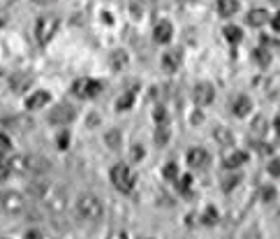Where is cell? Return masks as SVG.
<instances>
[{
	"label": "cell",
	"instance_id": "10",
	"mask_svg": "<svg viewBox=\"0 0 280 239\" xmlns=\"http://www.w3.org/2000/svg\"><path fill=\"white\" fill-rule=\"evenodd\" d=\"M209 151H204V149H190L188 151V165L194 169H201V167H206L209 165Z\"/></svg>",
	"mask_w": 280,
	"mask_h": 239
},
{
	"label": "cell",
	"instance_id": "5",
	"mask_svg": "<svg viewBox=\"0 0 280 239\" xmlns=\"http://www.w3.org/2000/svg\"><path fill=\"white\" fill-rule=\"evenodd\" d=\"M100 91H102V84H100L97 79H88V77L77 79L74 84H72V93H74L77 97H81V100H88V97L100 96Z\"/></svg>",
	"mask_w": 280,
	"mask_h": 239
},
{
	"label": "cell",
	"instance_id": "17",
	"mask_svg": "<svg viewBox=\"0 0 280 239\" xmlns=\"http://www.w3.org/2000/svg\"><path fill=\"white\" fill-rule=\"evenodd\" d=\"M220 17H234L238 12V0H218Z\"/></svg>",
	"mask_w": 280,
	"mask_h": 239
},
{
	"label": "cell",
	"instance_id": "27",
	"mask_svg": "<svg viewBox=\"0 0 280 239\" xmlns=\"http://www.w3.org/2000/svg\"><path fill=\"white\" fill-rule=\"evenodd\" d=\"M162 177L165 179H176L178 177V165H176V163H167L165 169H162Z\"/></svg>",
	"mask_w": 280,
	"mask_h": 239
},
{
	"label": "cell",
	"instance_id": "29",
	"mask_svg": "<svg viewBox=\"0 0 280 239\" xmlns=\"http://www.w3.org/2000/svg\"><path fill=\"white\" fill-rule=\"evenodd\" d=\"M238 184H241V174H232V177H227L225 179V184H222V188H225V191H232V188H237Z\"/></svg>",
	"mask_w": 280,
	"mask_h": 239
},
{
	"label": "cell",
	"instance_id": "16",
	"mask_svg": "<svg viewBox=\"0 0 280 239\" xmlns=\"http://www.w3.org/2000/svg\"><path fill=\"white\" fill-rule=\"evenodd\" d=\"M245 163H248V153L245 151H234V153H229L227 158H225V167L237 169L241 165H245Z\"/></svg>",
	"mask_w": 280,
	"mask_h": 239
},
{
	"label": "cell",
	"instance_id": "39",
	"mask_svg": "<svg viewBox=\"0 0 280 239\" xmlns=\"http://www.w3.org/2000/svg\"><path fill=\"white\" fill-rule=\"evenodd\" d=\"M5 24H7V17H5V12H2V9H0V28L5 26Z\"/></svg>",
	"mask_w": 280,
	"mask_h": 239
},
{
	"label": "cell",
	"instance_id": "24",
	"mask_svg": "<svg viewBox=\"0 0 280 239\" xmlns=\"http://www.w3.org/2000/svg\"><path fill=\"white\" fill-rule=\"evenodd\" d=\"M253 61H257L259 65H269V63H271V53L266 51V49H255V51H253Z\"/></svg>",
	"mask_w": 280,
	"mask_h": 239
},
{
	"label": "cell",
	"instance_id": "38",
	"mask_svg": "<svg viewBox=\"0 0 280 239\" xmlns=\"http://www.w3.org/2000/svg\"><path fill=\"white\" fill-rule=\"evenodd\" d=\"M26 235H28V237H42V232H40V230H28Z\"/></svg>",
	"mask_w": 280,
	"mask_h": 239
},
{
	"label": "cell",
	"instance_id": "25",
	"mask_svg": "<svg viewBox=\"0 0 280 239\" xmlns=\"http://www.w3.org/2000/svg\"><path fill=\"white\" fill-rule=\"evenodd\" d=\"M253 133L257 135V137H264V135H266V119H264V116H257L253 121Z\"/></svg>",
	"mask_w": 280,
	"mask_h": 239
},
{
	"label": "cell",
	"instance_id": "8",
	"mask_svg": "<svg viewBox=\"0 0 280 239\" xmlns=\"http://www.w3.org/2000/svg\"><path fill=\"white\" fill-rule=\"evenodd\" d=\"M74 116H77V112H74V107L70 105H58L56 109H51V114H49V121L56 125H67L70 121H74Z\"/></svg>",
	"mask_w": 280,
	"mask_h": 239
},
{
	"label": "cell",
	"instance_id": "41",
	"mask_svg": "<svg viewBox=\"0 0 280 239\" xmlns=\"http://www.w3.org/2000/svg\"><path fill=\"white\" fill-rule=\"evenodd\" d=\"M33 2H37V5H49V2H53V0H33Z\"/></svg>",
	"mask_w": 280,
	"mask_h": 239
},
{
	"label": "cell",
	"instance_id": "19",
	"mask_svg": "<svg viewBox=\"0 0 280 239\" xmlns=\"http://www.w3.org/2000/svg\"><path fill=\"white\" fill-rule=\"evenodd\" d=\"M132 105H134V93H132V91H128V93H123V96L118 97L116 109H118V112H128V109H132Z\"/></svg>",
	"mask_w": 280,
	"mask_h": 239
},
{
	"label": "cell",
	"instance_id": "15",
	"mask_svg": "<svg viewBox=\"0 0 280 239\" xmlns=\"http://www.w3.org/2000/svg\"><path fill=\"white\" fill-rule=\"evenodd\" d=\"M245 21H248L250 26L259 28V26H264V24L269 21V12H266V9H250L248 17H245Z\"/></svg>",
	"mask_w": 280,
	"mask_h": 239
},
{
	"label": "cell",
	"instance_id": "4",
	"mask_svg": "<svg viewBox=\"0 0 280 239\" xmlns=\"http://www.w3.org/2000/svg\"><path fill=\"white\" fill-rule=\"evenodd\" d=\"M111 184L116 186V191H121V193H132V188L137 184V177H134V172H132L128 165H114L111 167Z\"/></svg>",
	"mask_w": 280,
	"mask_h": 239
},
{
	"label": "cell",
	"instance_id": "36",
	"mask_svg": "<svg viewBox=\"0 0 280 239\" xmlns=\"http://www.w3.org/2000/svg\"><path fill=\"white\" fill-rule=\"evenodd\" d=\"M153 119H155L158 123H165V121H167V112L162 109V107H158V109L153 112Z\"/></svg>",
	"mask_w": 280,
	"mask_h": 239
},
{
	"label": "cell",
	"instance_id": "37",
	"mask_svg": "<svg viewBox=\"0 0 280 239\" xmlns=\"http://www.w3.org/2000/svg\"><path fill=\"white\" fill-rule=\"evenodd\" d=\"M269 21H271L273 30H278V33H280V12H278V14H273V19H269Z\"/></svg>",
	"mask_w": 280,
	"mask_h": 239
},
{
	"label": "cell",
	"instance_id": "22",
	"mask_svg": "<svg viewBox=\"0 0 280 239\" xmlns=\"http://www.w3.org/2000/svg\"><path fill=\"white\" fill-rule=\"evenodd\" d=\"M213 137H215L222 146H232V135H229L227 128H218V130H213Z\"/></svg>",
	"mask_w": 280,
	"mask_h": 239
},
{
	"label": "cell",
	"instance_id": "13",
	"mask_svg": "<svg viewBox=\"0 0 280 239\" xmlns=\"http://www.w3.org/2000/svg\"><path fill=\"white\" fill-rule=\"evenodd\" d=\"M49 102H51V96H49L46 91H35V93L26 100V107L28 109H42V107L49 105Z\"/></svg>",
	"mask_w": 280,
	"mask_h": 239
},
{
	"label": "cell",
	"instance_id": "12",
	"mask_svg": "<svg viewBox=\"0 0 280 239\" xmlns=\"http://www.w3.org/2000/svg\"><path fill=\"white\" fill-rule=\"evenodd\" d=\"M178 68H181V51L172 49V51L162 53V70L165 72H176Z\"/></svg>",
	"mask_w": 280,
	"mask_h": 239
},
{
	"label": "cell",
	"instance_id": "1",
	"mask_svg": "<svg viewBox=\"0 0 280 239\" xmlns=\"http://www.w3.org/2000/svg\"><path fill=\"white\" fill-rule=\"evenodd\" d=\"M28 193H30L33 200H37L42 207H46L49 212L61 214L63 209L67 207V193H65L61 186H56V184H46V181H42V184H30Z\"/></svg>",
	"mask_w": 280,
	"mask_h": 239
},
{
	"label": "cell",
	"instance_id": "28",
	"mask_svg": "<svg viewBox=\"0 0 280 239\" xmlns=\"http://www.w3.org/2000/svg\"><path fill=\"white\" fill-rule=\"evenodd\" d=\"M125 63H128V56H125L123 51H116L114 56H111V65H114L116 70H121V68L125 65Z\"/></svg>",
	"mask_w": 280,
	"mask_h": 239
},
{
	"label": "cell",
	"instance_id": "34",
	"mask_svg": "<svg viewBox=\"0 0 280 239\" xmlns=\"http://www.w3.org/2000/svg\"><path fill=\"white\" fill-rule=\"evenodd\" d=\"M70 146V133H61L58 135V149H67Z\"/></svg>",
	"mask_w": 280,
	"mask_h": 239
},
{
	"label": "cell",
	"instance_id": "7",
	"mask_svg": "<svg viewBox=\"0 0 280 239\" xmlns=\"http://www.w3.org/2000/svg\"><path fill=\"white\" fill-rule=\"evenodd\" d=\"M0 209L7 214H21L26 209V202H23V197L14 191H7V193L0 195Z\"/></svg>",
	"mask_w": 280,
	"mask_h": 239
},
{
	"label": "cell",
	"instance_id": "42",
	"mask_svg": "<svg viewBox=\"0 0 280 239\" xmlns=\"http://www.w3.org/2000/svg\"><path fill=\"white\" fill-rule=\"evenodd\" d=\"M278 218H280V212H278Z\"/></svg>",
	"mask_w": 280,
	"mask_h": 239
},
{
	"label": "cell",
	"instance_id": "30",
	"mask_svg": "<svg viewBox=\"0 0 280 239\" xmlns=\"http://www.w3.org/2000/svg\"><path fill=\"white\" fill-rule=\"evenodd\" d=\"M12 151V140L5 133H0V153H9Z\"/></svg>",
	"mask_w": 280,
	"mask_h": 239
},
{
	"label": "cell",
	"instance_id": "3",
	"mask_svg": "<svg viewBox=\"0 0 280 239\" xmlns=\"http://www.w3.org/2000/svg\"><path fill=\"white\" fill-rule=\"evenodd\" d=\"M58 28H61V19L53 17V14H44V17L37 19L35 24V40L37 45H49L53 37H56V33H58Z\"/></svg>",
	"mask_w": 280,
	"mask_h": 239
},
{
	"label": "cell",
	"instance_id": "32",
	"mask_svg": "<svg viewBox=\"0 0 280 239\" xmlns=\"http://www.w3.org/2000/svg\"><path fill=\"white\" fill-rule=\"evenodd\" d=\"M269 174L271 177H280V158H273L269 163Z\"/></svg>",
	"mask_w": 280,
	"mask_h": 239
},
{
	"label": "cell",
	"instance_id": "9",
	"mask_svg": "<svg viewBox=\"0 0 280 239\" xmlns=\"http://www.w3.org/2000/svg\"><path fill=\"white\" fill-rule=\"evenodd\" d=\"M193 97H194V102H197V105H209V102H213V97H215V91H213L211 84L201 81V84L194 86Z\"/></svg>",
	"mask_w": 280,
	"mask_h": 239
},
{
	"label": "cell",
	"instance_id": "18",
	"mask_svg": "<svg viewBox=\"0 0 280 239\" xmlns=\"http://www.w3.org/2000/svg\"><path fill=\"white\" fill-rule=\"evenodd\" d=\"M225 40L227 42H232V45H237V42H241L243 40V30L241 28H237V26H225Z\"/></svg>",
	"mask_w": 280,
	"mask_h": 239
},
{
	"label": "cell",
	"instance_id": "23",
	"mask_svg": "<svg viewBox=\"0 0 280 239\" xmlns=\"http://www.w3.org/2000/svg\"><path fill=\"white\" fill-rule=\"evenodd\" d=\"M218 209L215 207H209L206 212H204V216H201V221H204V225H215L218 223Z\"/></svg>",
	"mask_w": 280,
	"mask_h": 239
},
{
	"label": "cell",
	"instance_id": "2",
	"mask_svg": "<svg viewBox=\"0 0 280 239\" xmlns=\"http://www.w3.org/2000/svg\"><path fill=\"white\" fill-rule=\"evenodd\" d=\"M77 214H79L84 221L88 223H97L105 214V207H102V200L95 197V195H81L77 200Z\"/></svg>",
	"mask_w": 280,
	"mask_h": 239
},
{
	"label": "cell",
	"instance_id": "33",
	"mask_svg": "<svg viewBox=\"0 0 280 239\" xmlns=\"http://www.w3.org/2000/svg\"><path fill=\"white\" fill-rule=\"evenodd\" d=\"M190 184H193V177H190V174H183V177L178 179V191H188V188H190Z\"/></svg>",
	"mask_w": 280,
	"mask_h": 239
},
{
	"label": "cell",
	"instance_id": "35",
	"mask_svg": "<svg viewBox=\"0 0 280 239\" xmlns=\"http://www.w3.org/2000/svg\"><path fill=\"white\" fill-rule=\"evenodd\" d=\"M273 197H276V188L269 186V188H264V191H262V200H264V202H271Z\"/></svg>",
	"mask_w": 280,
	"mask_h": 239
},
{
	"label": "cell",
	"instance_id": "26",
	"mask_svg": "<svg viewBox=\"0 0 280 239\" xmlns=\"http://www.w3.org/2000/svg\"><path fill=\"white\" fill-rule=\"evenodd\" d=\"M105 142L109 144L111 149H118V146H121V133H118V130H111V133H107Z\"/></svg>",
	"mask_w": 280,
	"mask_h": 239
},
{
	"label": "cell",
	"instance_id": "31",
	"mask_svg": "<svg viewBox=\"0 0 280 239\" xmlns=\"http://www.w3.org/2000/svg\"><path fill=\"white\" fill-rule=\"evenodd\" d=\"M167 140H169V130H167L165 125L160 123L158 133H155V142H158V144H167Z\"/></svg>",
	"mask_w": 280,
	"mask_h": 239
},
{
	"label": "cell",
	"instance_id": "21",
	"mask_svg": "<svg viewBox=\"0 0 280 239\" xmlns=\"http://www.w3.org/2000/svg\"><path fill=\"white\" fill-rule=\"evenodd\" d=\"M30 84H33V77H30V74H19V77L12 79V89L19 93V91H23L26 86H30Z\"/></svg>",
	"mask_w": 280,
	"mask_h": 239
},
{
	"label": "cell",
	"instance_id": "20",
	"mask_svg": "<svg viewBox=\"0 0 280 239\" xmlns=\"http://www.w3.org/2000/svg\"><path fill=\"white\" fill-rule=\"evenodd\" d=\"M2 123H5V125H17V130H28V128H33V123H30V119H23V116L5 119Z\"/></svg>",
	"mask_w": 280,
	"mask_h": 239
},
{
	"label": "cell",
	"instance_id": "14",
	"mask_svg": "<svg viewBox=\"0 0 280 239\" xmlns=\"http://www.w3.org/2000/svg\"><path fill=\"white\" fill-rule=\"evenodd\" d=\"M250 109H253L250 97L238 96V97H234V100H232V114H234V116H245Z\"/></svg>",
	"mask_w": 280,
	"mask_h": 239
},
{
	"label": "cell",
	"instance_id": "11",
	"mask_svg": "<svg viewBox=\"0 0 280 239\" xmlns=\"http://www.w3.org/2000/svg\"><path fill=\"white\" fill-rule=\"evenodd\" d=\"M172 35H174V26L169 21H160L158 26H155V30H153V40L158 45H167L172 40Z\"/></svg>",
	"mask_w": 280,
	"mask_h": 239
},
{
	"label": "cell",
	"instance_id": "40",
	"mask_svg": "<svg viewBox=\"0 0 280 239\" xmlns=\"http://www.w3.org/2000/svg\"><path fill=\"white\" fill-rule=\"evenodd\" d=\"M273 128H276V133L280 135V116H278V119H273Z\"/></svg>",
	"mask_w": 280,
	"mask_h": 239
},
{
	"label": "cell",
	"instance_id": "6",
	"mask_svg": "<svg viewBox=\"0 0 280 239\" xmlns=\"http://www.w3.org/2000/svg\"><path fill=\"white\" fill-rule=\"evenodd\" d=\"M21 165H23V172H28V174H46L51 169V163L44 156H35V153L21 156Z\"/></svg>",
	"mask_w": 280,
	"mask_h": 239
}]
</instances>
